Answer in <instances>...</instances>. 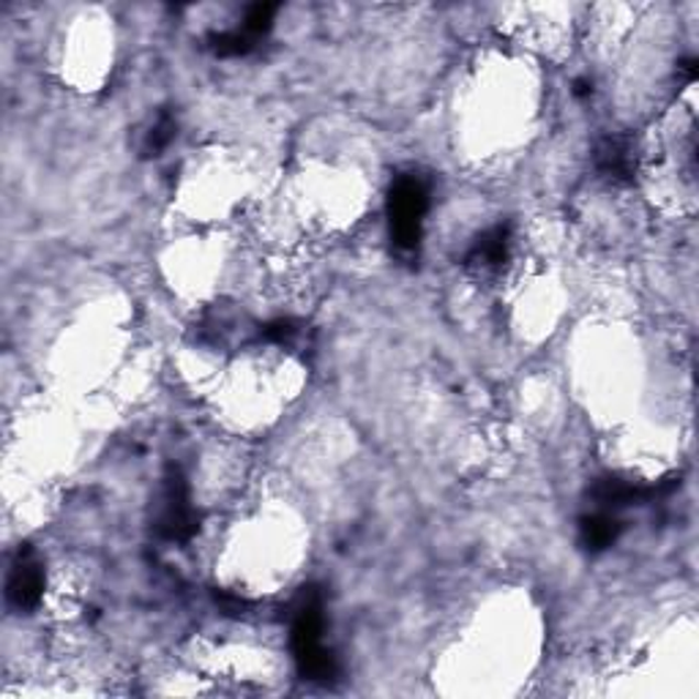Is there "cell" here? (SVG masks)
<instances>
[{"instance_id": "obj_1", "label": "cell", "mask_w": 699, "mask_h": 699, "mask_svg": "<svg viewBox=\"0 0 699 699\" xmlns=\"http://www.w3.org/2000/svg\"><path fill=\"white\" fill-rule=\"evenodd\" d=\"M290 645L301 673L312 680H331L337 675V662L323 645V604L317 590H306L290 615Z\"/></svg>"}, {"instance_id": "obj_2", "label": "cell", "mask_w": 699, "mask_h": 699, "mask_svg": "<svg viewBox=\"0 0 699 699\" xmlns=\"http://www.w3.org/2000/svg\"><path fill=\"white\" fill-rule=\"evenodd\" d=\"M426 208H429V192H426L424 181L418 175H402L389 197L391 238H394L400 252H418L421 236H424Z\"/></svg>"}, {"instance_id": "obj_3", "label": "cell", "mask_w": 699, "mask_h": 699, "mask_svg": "<svg viewBox=\"0 0 699 699\" xmlns=\"http://www.w3.org/2000/svg\"><path fill=\"white\" fill-rule=\"evenodd\" d=\"M6 596H9V604L17 607L20 612L33 610V607H39V601H42L44 574L39 560L33 558L31 553L17 558L14 568H11L9 574V590H6Z\"/></svg>"}, {"instance_id": "obj_4", "label": "cell", "mask_w": 699, "mask_h": 699, "mask_svg": "<svg viewBox=\"0 0 699 699\" xmlns=\"http://www.w3.org/2000/svg\"><path fill=\"white\" fill-rule=\"evenodd\" d=\"M511 254V227L509 225H498L492 230H487L484 236L476 241V247L470 249L468 263L473 269L484 271V274H494V271L503 269L509 263Z\"/></svg>"}, {"instance_id": "obj_5", "label": "cell", "mask_w": 699, "mask_h": 699, "mask_svg": "<svg viewBox=\"0 0 699 699\" xmlns=\"http://www.w3.org/2000/svg\"><path fill=\"white\" fill-rule=\"evenodd\" d=\"M621 536V522L610 511H599L596 516L582 522V544L588 549H607Z\"/></svg>"}, {"instance_id": "obj_6", "label": "cell", "mask_w": 699, "mask_h": 699, "mask_svg": "<svg viewBox=\"0 0 699 699\" xmlns=\"http://www.w3.org/2000/svg\"><path fill=\"white\" fill-rule=\"evenodd\" d=\"M596 162L604 175L615 181L631 178V151L623 140H604L596 153Z\"/></svg>"}, {"instance_id": "obj_7", "label": "cell", "mask_w": 699, "mask_h": 699, "mask_svg": "<svg viewBox=\"0 0 699 699\" xmlns=\"http://www.w3.org/2000/svg\"><path fill=\"white\" fill-rule=\"evenodd\" d=\"M173 138H175V121L170 116H162L159 118L156 127L151 129V134H148L145 156H159V151H164V148H167V142Z\"/></svg>"}]
</instances>
